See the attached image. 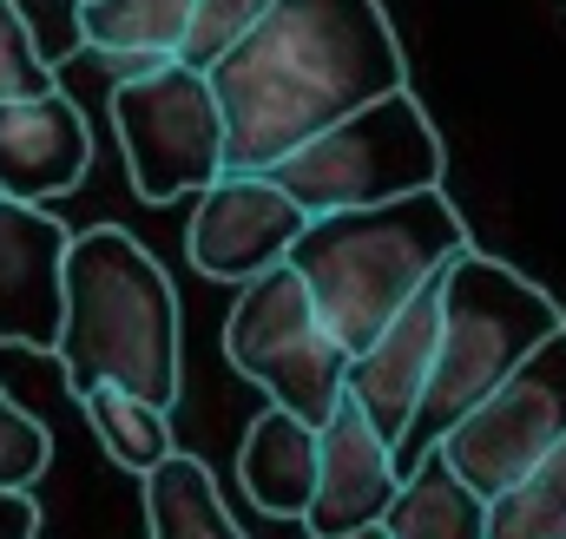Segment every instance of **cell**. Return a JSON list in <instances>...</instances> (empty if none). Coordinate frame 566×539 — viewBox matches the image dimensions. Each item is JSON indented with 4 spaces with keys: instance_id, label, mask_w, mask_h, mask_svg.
<instances>
[{
    "instance_id": "cell-1",
    "label": "cell",
    "mask_w": 566,
    "mask_h": 539,
    "mask_svg": "<svg viewBox=\"0 0 566 539\" xmlns=\"http://www.w3.org/2000/svg\"><path fill=\"white\" fill-rule=\"evenodd\" d=\"M211 93L231 133L224 171H271L303 138L409 93V60L382 0H277L211 66Z\"/></svg>"
},
{
    "instance_id": "cell-2",
    "label": "cell",
    "mask_w": 566,
    "mask_h": 539,
    "mask_svg": "<svg viewBox=\"0 0 566 539\" xmlns=\"http://www.w3.org/2000/svg\"><path fill=\"white\" fill-rule=\"evenodd\" d=\"M468 244V218L448 204V191H416L369 211H329L310 218L290 244V270L310 283L323 323L349 349V362L396 323L402 303H416Z\"/></svg>"
},
{
    "instance_id": "cell-3",
    "label": "cell",
    "mask_w": 566,
    "mask_h": 539,
    "mask_svg": "<svg viewBox=\"0 0 566 539\" xmlns=\"http://www.w3.org/2000/svg\"><path fill=\"white\" fill-rule=\"evenodd\" d=\"M53 362L73 395L126 389L158 408L178 402V289L133 231L99 224L73 237Z\"/></svg>"
},
{
    "instance_id": "cell-4",
    "label": "cell",
    "mask_w": 566,
    "mask_h": 539,
    "mask_svg": "<svg viewBox=\"0 0 566 539\" xmlns=\"http://www.w3.org/2000/svg\"><path fill=\"white\" fill-rule=\"evenodd\" d=\"M566 329L560 303L521 276L501 257L461 251L454 264L441 270V342H434V376L428 395L416 408V427L396 447V467L409 474L422 454L441 447V434L468 414L474 402H488L541 342H554Z\"/></svg>"
},
{
    "instance_id": "cell-5",
    "label": "cell",
    "mask_w": 566,
    "mask_h": 539,
    "mask_svg": "<svg viewBox=\"0 0 566 539\" xmlns=\"http://www.w3.org/2000/svg\"><path fill=\"white\" fill-rule=\"evenodd\" d=\"M441 133L428 126L416 93H389L349 119H336L329 133L303 138L290 158L271 165L283 191L296 198L303 218H329V211H369V204H396L416 191H441Z\"/></svg>"
},
{
    "instance_id": "cell-6",
    "label": "cell",
    "mask_w": 566,
    "mask_h": 539,
    "mask_svg": "<svg viewBox=\"0 0 566 539\" xmlns=\"http://www.w3.org/2000/svg\"><path fill=\"white\" fill-rule=\"evenodd\" d=\"M224 356L244 382H258L271 402L303 414L310 427H323L349 395V349L336 342L310 283L290 264L264 270L258 283L238 289L231 323H224Z\"/></svg>"
},
{
    "instance_id": "cell-7",
    "label": "cell",
    "mask_w": 566,
    "mask_h": 539,
    "mask_svg": "<svg viewBox=\"0 0 566 539\" xmlns=\"http://www.w3.org/2000/svg\"><path fill=\"white\" fill-rule=\"evenodd\" d=\"M113 133L145 204L198 198L224 178V145H231L224 106L211 93V73L185 60H165L139 80L113 86Z\"/></svg>"
},
{
    "instance_id": "cell-8",
    "label": "cell",
    "mask_w": 566,
    "mask_h": 539,
    "mask_svg": "<svg viewBox=\"0 0 566 539\" xmlns=\"http://www.w3.org/2000/svg\"><path fill=\"white\" fill-rule=\"evenodd\" d=\"M566 441V329L554 342H541L488 402H474L448 434H441V461L481 494L501 500L507 487H521L554 447Z\"/></svg>"
},
{
    "instance_id": "cell-9",
    "label": "cell",
    "mask_w": 566,
    "mask_h": 539,
    "mask_svg": "<svg viewBox=\"0 0 566 539\" xmlns=\"http://www.w3.org/2000/svg\"><path fill=\"white\" fill-rule=\"evenodd\" d=\"M303 211L271 171H224L211 191H198V211L185 224V251L211 283H258L264 270L290 264V244L303 237Z\"/></svg>"
},
{
    "instance_id": "cell-10",
    "label": "cell",
    "mask_w": 566,
    "mask_h": 539,
    "mask_svg": "<svg viewBox=\"0 0 566 539\" xmlns=\"http://www.w3.org/2000/svg\"><path fill=\"white\" fill-rule=\"evenodd\" d=\"M66 257L73 231L46 204L0 198V342L53 349L66 323Z\"/></svg>"
},
{
    "instance_id": "cell-11",
    "label": "cell",
    "mask_w": 566,
    "mask_h": 539,
    "mask_svg": "<svg viewBox=\"0 0 566 539\" xmlns=\"http://www.w3.org/2000/svg\"><path fill=\"white\" fill-rule=\"evenodd\" d=\"M316 441H323V461H316V494H310V514H303L310 539H343L382 527L396 494H402V467H396V447L376 434V421L343 395L336 414L316 427Z\"/></svg>"
},
{
    "instance_id": "cell-12",
    "label": "cell",
    "mask_w": 566,
    "mask_h": 539,
    "mask_svg": "<svg viewBox=\"0 0 566 539\" xmlns=\"http://www.w3.org/2000/svg\"><path fill=\"white\" fill-rule=\"evenodd\" d=\"M434 342H441V276L416 303H402L396 323L349 362V402L376 421L389 447H402V434L416 427V408L434 376Z\"/></svg>"
},
{
    "instance_id": "cell-13",
    "label": "cell",
    "mask_w": 566,
    "mask_h": 539,
    "mask_svg": "<svg viewBox=\"0 0 566 539\" xmlns=\"http://www.w3.org/2000/svg\"><path fill=\"white\" fill-rule=\"evenodd\" d=\"M86 165H93V133L66 93L0 106V198L46 204V198L73 191L86 178Z\"/></svg>"
},
{
    "instance_id": "cell-14",
    "label": "cell",
    "mask_w": 566,
    "mask_h": 539,
    "mask_svg": "<svg viewBox=\"0 0 566 539\" xmlns=\"http://www.w3.org/2000/svg\"><path fill=\"white\" fill-rule=\"evenodd\" d=\"M316 461H323V441L303 414L290 408H264L244 441H238V480L251 494L258 514L271 520H303L310 514V494H316Z\"/></svg>"
},
{
    "instance_id": "cell-15",
    "label": "cell",
    "mask_w": 566,
    "mask_h": 539,
    "mask_svg": "<svg viewBox=\"0 0 566 539\" xmlns=\"http://www.w3.org/2000/svg\"><path fill=\"white\" fill-rule=\"evenodd\" d=\"M382 533L389 539H488V500L441 454H422L402 474V494H396Z\"/></svg>"
},
{
    "instance_id": "cell-16",
    "label": "cell",
    "mask_w": 566,
    "mask_h": 539,
    "mask_svg": "<svg viewBox=\"0 0 566 539\" xmlns=\"http://www.w3.org/2000/svg\"><path fill=\"white\" fill-rule=\"evenodd\" d=\"M145 527H151V539H251L231 520V507L198 454H171L165 467L145 474Z\"/></svg>"
},
{
    "instance_id": "cell-17",
    "label": "cell",
    "mask_w": 566,
    "mask_h": 539,
    "mask_svg": "<svg viewBox=\"0 0 566 539\" xmlns=\"http://www.w3.org/2000/svg\"><path fill=\"white\" fill-rule=\"evenodd\" d=\"M198 0H86V53H145V60H178L185 27Z\"/></svg>"
},
{
    "instance_id": "cell-18",
    "label": "cell",
    "mask_w": 566,
    "mask_h": 539,
    "mask_svg": "<svg viewBox=\"0 0 566 539\" xmlns=\"http://www.w3.org/2000/svg\"><path fill=\"white\" fill-rule=\"evenodd\" d=\"M80 408H86V427L99 434V447L113 454V467H126L139 480L178 454L171 408L145 402V395H126V389H93V395H80Z\"/></svg>"
},
{
    "instance_id": "cell-19",
    "label": "cell",
    "mask_w": 566,
    "mask_h": 539,
    "mask_svg": "<svg viewBox=\"0 0 566 539\" xmlns=\"http://www.w3.org/2000/svg\"><path fill=\"white\" fill-rule=\"evenodd\" d=\"M488 539H566V441L501 500H488Z\"/></svg>"
},
{
    "instance_id": "cell-20",
    "label": "cell",
    "mask_w": 566,
    "mask_h": 539,
    "mask_svg": "<svg viewBox=\"0 0 566 539\" xmlns=\"http://www.w3.org/2000/svg\"><path fill=\"white\" fill-rule=\"evenodd\" d=\"M277 0H198V13H191V27H185V46H178V60L185 66H198V73H211L264 13H271Z\"/></svg>"
},
{
    "instance_id": "cell-21",
    "label": "cell",
    "mask_w": 566,
    "mask_h": 539,
    "mask_svg": "<svg viewBox=\"0 0 566 539\" xmlns=\"http://www.w3.org/2000/svg\"><path fill=\"white\" fill-rule=\"evenodd\" d=\"M46 93H60V73L46 66L27 13L13 0H0V106L7 99H46Z\"/></svg>"
},
{
    "instance_id": "cell-22",
    "label": "cell",
    "mask_w": 566,
    "mask_h": 539,
    "mask_svg": "<svg viewBox=\"0 0 566 539\" xmlns=\"http://www.w3.org/2000/svg\"><path fill=\"white\" fill-rule=\"evenodd\" d=\"M53 461V434L0 389V487H33Z\"/></svg>"
},
{
    "instance_id": "cell-23",
    "label": "cell",
    "mask_w": 566,
    "mask_h": 539,
    "mask_svg": "<svg viewBox=\"0 0 566 539\" xmlns=\"http://www.w3.org/2000/svg\"><path fill=\"white\" fill-rule=\"evenodd\" d=\"M13 7L27 13V27H33V40H40V53H46L53 73L86 53V27H80L86 0H13Z\"/></svg>"
},
{
    "instance_id": "cell-24",
    "label": "cell",
    "mask_w": 566,
    "mask_h": 539,
    "mask_svg": "<svg viewBox=\"0 0 566 539\" xmlns=\"http://www.w3.org/2000/svg\"><path fill=\"white\" fill-rule=\"evenodd\" d=\"M33 533H40L33 487H0V539H33Z\"/></svg>"
},
{
    "instance_id": "cell-25",
    "label": "cell",
    "mask_w": 566,
    "mask_h": 539,
    "mask_svg": "<svg viewBox=\"0 0 566 539\" xmlns=\"http://www.w3.org/2000/svg\"><path fill=\"white\" fill-rule=\"evenodd\" d=\"M343 539H389V533H382V527H369V533H343Z\"/></svg>"
}]
</instances>
